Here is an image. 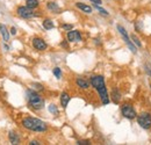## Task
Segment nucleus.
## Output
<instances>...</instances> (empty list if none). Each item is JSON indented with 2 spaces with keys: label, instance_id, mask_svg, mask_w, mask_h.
<instances>
[{
  "label": "nucleus",
  "instance_id": "1a4fd4ad",
  "mask_svg": "<svg viewBox=\"0 0 151 145\" xmlns=\"http://www.w3.org/2000/svg\"><path fill=\"white\" fill-rule=\"evenodd\" d=\"M66 38L69 42H80L81 41V34L79 30H69L66 34Z\"/></svg>",
  "mask_w": 151,
  "mask_h": 145
},
{
  "label": "nucleus",
  "instance_id": "6ab92c4d",
  "mask_svg": "<svg viewBox=\"0 0 151 145\" xmlns=\"http://www.w3.org/2000/svg\"><path fill=\"white\" fill-rule=\"evenodd\" d=\"M30 86H32V90H34V91H36V92L44 91V87H43V85H41V84H37V83H33Z\"/></svg>",
  "mask_w": 151,
  "mask_h": 145
},
{
  "label": "nucleus",
  "instance_id": "423d86ee",
  "mask_svg": "<svg viewBox=\"0 0 151 145\" xmlns=\"http://www.w3.org/2000/svg\"><path fill=\"white\" fill-rule=\"evenodd\" d=\"M121 113H122V115H123L126 118H128V120H132V118L136 117V111H135V109L132 108V105H128V103H124V105L121 107Z\"/></svg>",
  "mask_w": 151,
  "mask_h": 145
},
{
  "label": "nucleus",
  "instance_id": "412c9836",
  "mask_svg": "<svg viewBox=\"0 0 151 145\" xmlns=\"http://www.w3.org/2000/svg\"><path fill=\"white\" fill-rule=\"evenodd\" d=\"M49 111L51 114H54V115H58V109H57L56 105H50L49 106Z\"/></svg>",
  "mask_w": 151,
  "mask_h": 145
},
{
  "label": "nucleus",
  "instance_id": "5701e85b",
  "mask_svg": "<svg viewBox=\"0 0 151 145\" xmlns=\"http://www.w3.org/2000/svg\"><path fill=\"white\" fill-rule=\"evenodd\" d=\"M62 28H63L64 30L69 32V30H71V29L73 28V26H72V24H68V23H64V24H62Z\"/></svg>",
  "mask_w": 151,
  "mask_h": 145
},
{
  "label": "nucleus",
  "instance_id": "4be33fe9",
  "mask_svg": "<svg viewBox=\"0 0 151 145\" xmlns=\"http://www.w3.org/2000/svg\"><path fill=\"white\" fill-rule=\"evenodd\" d=\"M52 72H54V74L56 75L57 79H60V77H62V70H60L59 67H55Z\"/></svg>",
  "mask_w": 151,
  "mask_h": 145
},
{
  "label": "nucleus",
  "instance_id": "aec40b11",
  "mask_svg": "<svg viewBox=\"0 0 151 145\" xmlns=\"http://www.w3.org/2000/svg\"><path fill=\"white\" fill-rule=\"evenodd\" d=\"M94 7L96 8V9H98V11H99V12H100V14H102L104 17H108V12H107L106 9L101 8V7L99 6V5H94Z\"/></svg>",
  "mask_w": 151,
  "mask_h": 145
},
{
  "label": "nucleus",
  "instance_id": "f8f14e48",
  "mask_svg": "<svg viewBox=\"0 0 151 145\" xmlns=\"http://www.w3.org/2000/svg\"><path fill=\"white\" fill-rule=\"evenodd\" d=\"M76 84H77V86H78L79 88H81V90H87V88L90 87V83H88L87 80H85L84 78H77V79H76Z\"/></svg>",
  "mask_w": 151,
  "mask_h": 145
},
{
  "label": "nucleus",
  "instance_id": "dca6fc26",
  "mask_svg": "<svg viewBox=\"0 0 151 145\" xmlns=\"http://www.w3.org/2000/svg\"><path fill=\"white\" fill-rule=\"evenodd\" d=\"M42 26H43V28L47 29V30H50V29H52V28L55 27L54 22H52L50 19H45V20L42 22Z\"/></svg>",
  "mask_w": 151,
  "mask_h": 145
},
{
  "label": "nucleus",
  "instance_id": "cd10ccee",
  "mask_svg": "<svg viewBox=\"0 0 151 145\" xmlns=\"http://www.w3.org/2000/svg\"><path fill=\"white\" fill-rule=\"evenodd\" d=\"M92 4H94V5H101L102 4V1L101 0H90Z\"/></svg>",
  "mask_w": 151,
  "mask_h": 145
},
{
  "label": "nucleus",
  "instance_id": "b1692460",
  "mask_svg": "<svg viewBox=\"0 0 151 145\" xmlns=\"http://www.w3.org/2000/svg\"><path fill=\"white\" fill-rule=\"evenodd\" d=\"M132 38L134 39V43H135L137 47H141V45H142V44H141V42H139V39L135 36V35H132Z\"/></svg>",
  "mask_w": 151,
  "mask_h": 145
},
{
  "label": "nucleus",
  "instance_id": "0eeeda50",
  "mask_svg": "<svg viewBox=\"0 0 151 145\" xmlns=\"http://www.w3.org/2000/svg\"><path fill=\"white\" fill-rule=\"evenodd\" d=\"M32 43H33V47L38 50V51H44V50H47V48H48V44L45 43V41L43 39V38H41V37H34L33 38V41H32Z\"/></svg>",
  "mask_w": 151,
  "mask_h": 145
},
{
  "label": "nucleus",
  "instance_id": "2eb2a0df",
  "mask_svg": "<svg viewBox=\"0 0 151 145\" xmlns=\"http://www.w3.org/2000/svg\"><path fill=\"white\" fill-rule=\"evenodd\" d=\"M111 96H112V100H113L114 103H119L120 100H121V94H120V92H119L117 88H114L113 91H112Z\"/></svg>",
  "mask_w": 151,
  "mask_h": 145
},
{
  "label": "nucleus",
  "instance_id": "a878e982",
  "mask_svg": "<svg viewBox=\"0 0 151 145\" xmlns=\"http://www.w3.org/2000/svg\"><path fill=\"white\" fill-rule=\"evenodd\" d=\"M77 144H79V145H88V144H90V142H88V141H78V142H77Z\"/></svg>",
  "mask_w": 151,
  "mask_h": 145
},
{
  "label": "nucleus",
  "instance_id": "4468645a",
  "mask_svg": "<svg viewBox=\"0 0 151 145\" xmlns=\"http://www.w3.org/2000/svg\"><path fill=\"white\" fill-rule=\"evenodd\" d=\"M76 7L79 8L80 11H83L84 13H87V14H91L92 13V7L88 6V5H86V4H84V2H77L76 4Z\"/></svg>",
  "mask_w": 151,
  "mask_h": 145
},
{
  "label": "nucleus",
  "instance_id": "f257e3e1",
  "mask_svg": "<svg viewBox=\"0 0 151 145\" xmlns=\"http://www.w3.org/2000/svg\"><path fill=\"white\" fill-rule=\"evenodd\" d=\"M91 85L95 91L98 92L102 105H108L109 103V95H108V92H107V87H106L104 77L102 75L91 77Z\"/></svg>",
  "mask_w": 151,
  "mask_h": 145
},
{
  "label": "nucleus",
  "instance_id": "9d476101",
  "mask_svg": "<svg viewBox=\"0 0 151 145\" xmlns=\"http://www.w3.org/2000/svg\"><path fill=\"white\" fill-rule=\"evenodd\" d=\"M70 100H71V96H70V94H69V93L63 92V93L60 94V106H62L64 109L68 107V105H69Z\"/></svg>",
  "mask_w": 151,
  "mask_h": 145
},
{
  "label": "nucleus",
  "instance_id": "a211bd4d",
  "mask_svg": "<svg viewBox=\"0 0 151 145\" xmlns=\"http://www.w3.org/2000/svg\"><path fill=\"white\" fill-rule=\"evenodd\" d=\"M47 7H48L49 11H51V12H54V13L59 12V6L57 5L56 2H48V4H47Z\"/></svg>",
  "mask_w": 151,
  "mask_h": 145
},
{
  "label": "nucleus",
  "instance_id": "39448f33",
  "mask_svg": "<svg viewBox=\"0 0 151 145\" xmlns=\"http://www.w3.org/2000/svg\"><path fill=\"white\" fill-rule=\"evenodd\" d=\"M137 122L143 129H150L151 128V115L149 113H142L137 116Z\"/></svg>",
  "mask_w": 151,
  "mask_h": 145
},
{
  "label": "nucleus",
  "instance_id": "ddd939ff",
  "mask_svg": "<svg viewBox=\"0 0 151 145\" xmlns=\"http://www.w3.org/2000/svg\"><path fill=\"white\" fill-rule=\"evenodd\" d=\"M0 34H1V36H2L5 42H8L9 41V35L11 34H9L7 27L5 24H2V23H0Z\"/></svg>",
  "mask_w": 151,
  "mask_h": 145
},
{
  "label": "nucleus",
  "instance_id": "393cba45",
  "mask_svg": "<svg viewBox=\"0 0 151 145\" xmlns=\"http://www.w3.org/2000/svg\"><path fill=\"white\" fill-rule=\"evenodd\" d=\"M9 34L11 35H17V28L15 27H11V29H9Z\"/></svg>",
  "mask_w": 151,
  "mask_h": 145
},
{
  "label": "nucleus",
  "instance_id": "c85d7f7f",
  "mask_svg": "<svg viewBox=\"0 0 151 145\" xmlns=\"http://www.w3.org/2000/svg\"><path fill=\"white\" fill-rule=\"evenodd\" d=\"M29 144L30 145H40L41 143H40L38 141H30V142H29Z\"/></svg>",
  "mask_w": 151,
  "mask_h": 145
},
{
  "label": "nucleus",
  "instance_id": "f03ea898",
  "mask_svg": "<svg viewBox=\"0 0 151 145\" xmlns=\"http://www.w3.org/2000/svg\"><path fill=\"white\" fill-rule=\"evenodd\" d=\"M21 124L22 127L26 128L27 130H30V131H36V132H44L47 131V124L45 122L41 121L40 118H35V117H24L22 121H21Z\"/></svg>",
  "mask_w": 151,
  "mask_h": 145
},
{
  "label": "nucleus",
  "instance_id": "7ed1b4c3",
  "mask_svg": "<svg viewBox=\"0 0 151 145\" xmlns=\"http://www.w3.org/2000/svg\"><path fill=\"white\" fill-rule=\"evenodd\" d=\"M26 95H27V101H28V105L30 108L35 109V110L44 108V99L36 91L28 90Z\"/></svg>",
  "mask_w": 151,
  "mask_h": 145
},
{
  "label": "nucleus",
  "instance_id": "9b49d317",
  "mask_svg": "<svg viewBox=\"0 0 151 145\" xmlns=\"http://www.w3.org/2000/svg\"><path fill=\"white\" fill-rule=\"evenodd\" d=\"M8 141H9L11 144H20V137L15 131H9L8 132Z\"/></svg>",
  "mask_w": 151,
  "mask_h": 145
},
{
  "label": "nucleus",
  "instance_id": "20e7f679",
  "mask_svg": "<svg viewBox=\"0 0 151 145\" xmlns=\"http://www.w3.org/2000/svg\"><path fill=\"white\" fill-rule=\"evenodd\" d=\"M17 14H18L19 18L26 19V20L36 17L35 12H34L32 8H29L28 6H19V7L17 8Z\"/></svg>",
  "mask_w": 151,
  "mask_h": 145
},
{
  "label": "nucleus",
  "instance_id": "f3484780",
  "mask_svg": "<svg viewBox=\"0 0 151 145\" xmlns=\"http://www.w3.org/2000/svg\"><path fill=\"white\" fill-rule=\"evenodd\" d=\"M26 6H28L32 9H35L40 6L38 0H26Z\"/></svg>",
  "mask_w": 151,
  "mask_h": 145
},
{
  "label": "nucleus",
  "instance_id": "6e6552de",
  "mask_svg": "<svg viewBox=\"0 0 151 145\" xmlns=\"http://www.w3.org/2000/svg\"><path fill=\"white\" fill-rule=\"evenodd\" d=\"M117 30L120 32V34L122 35V37H123V39H124V42L128 44V47L130 48V50H132V52H136V48L132 45V41H130V38H129V36H128V34H127V32H126V29L122 27V26H117Z\"/></svg>",
  "mask_w": 151,
  "mask_h": 145
},
{
  "label": "nucleus",
  "instance_id": "bb28decb",
  "mask_svg": "<svg viewBox=\"0 0 151 145\" xmlns=\"http://www.w3.org/2000/svg\"><path fill=\"white\" fill-rule=\"evenodd\" d=\"M68 41H63L62 43H60V47H63V48H65V49H68L69 48V45H68V43H66Z\"/></svg>",
  "mask_w": 151,
  "mask_h": 145
}]
</instances>
